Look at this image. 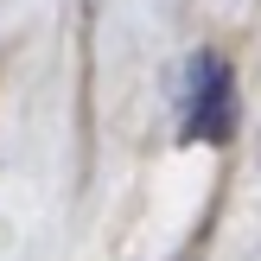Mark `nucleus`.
Masks as SVG:
<instances>
[{
    "label": "nucleus",
    "mask_w": 261,
    "mask_h": 261,
    "mask_svg": "<svg viewBox=\"0 0 261 261\" xmlns=\"http://www.w3.org/2000/svg\"><path fill=\"white\" fill-rule=\"evenodd\" d=\"M236 70L223 51H191L185 64V109H178V134L191 147H229L236 140Z\"/></svg>",
    "instance_id": "nucleus-1"
}]
</instances>
